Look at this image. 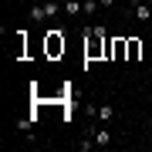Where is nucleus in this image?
<instances>
[{
    "label": "nucleus",
    "mask_w": 152,
    "mask_h": 152,
    "mask_svg": "<svg viewBox=\"0 0 152 152\" xmlns=\"http://www.w3.org/2000/svg\"><path fill=\"white\" fill-rule=\"evenodd\" d=\"M58 14H64V7H61L58 0H44V4L31 7V20H51V17H58Z\"/></svg>",
    "instance_id": "1"
},
{
    "label": "nucleus",
    "mask_w": 152,
    "mask_h": 152,
    "mask_svg": "<svg viewBox=\"0 0 152 152\" xmlns=\"http://www.w3.org/2000/svg\"><path fill=\"white\" fill-rule=\"evenodd\" d=\"M85 54L88 58H98V51H102V37H105V27H88L85 31Z\"/></svg>",
    "instance_id": "2"
},
{
    "label": "nucleus",
    "mask_w": 152,
    "mask_h": 152,
    "mask_svg": "<svg viewBox=\"0 0 152 152\" xmlns=\"http://www.w3.org/2000/svg\"><path fill=\"white\" fill-rule=\"evenodd\" d=\"M64 51V31H51L48 34V54H58Z\"/></svg>",
    "instance_id": "3"
},
{
    "label": "nucleus",
    "mask_w": 152,
    "mask_h": 152,
    "mask_svg": "<svg viewBox=\"0 0 152 152\" xmlns=\"http://www.w3.org/2000/svg\"><path fill=\"white\" fill-rule=\"evenodd\" d=\"M68 17H85V0H61Z\"/></svg>",
    "instance_id": "4"
},
{
    "label": "nucleus",
    "mask_w": 152,
    "mask_h": 152,
    "mask_svg": "<svg viewBox=\"0 0 152 152\" xmlns=\"http://www.w3.org/2000/svg\"><path fill=\"white\" fill-rule=\"evenodd\" d=\"M95 118H98V125H108L115 118V108H112V105H98V108H95Z\"/></svg>",
    "instance_id": "5"
},
{
    "label": "nucleus",
    "mask_w": 152,
    "mask_h": 152,
    "mask_svg": "<svg viewBox=\"0 0 152 152\" xmlns=\"http://www.w3.org/2000/svg\"><path fill=\"white\" fill-rule=\"evenodd\" d=\"M125 54H129V41H125V37H118V41H112V58H115V61H122Z\"/></svg>",
    "instance_id": "6"
},
{
    "label": "nucleus",
    "mask_w": 152,
    "mask_h": 152,
    "mask_svg": "<svg viewBox=\"0 0 152 152\" xmlns=\"http://www.w3.org/2000/svg\"><path fill=\"white\" fill-rule=\"evenodd\" d=\"M91 139H95V145H108V142H112V132H108V125H102V129H98Z\"/></svg>",
    "instance_id": "7"
},
{
    "label": "nucleus",
    "mask_w": 152,
    "mask_h": 152,
    "mask_svg": "<svg viewBox=\"0 0 152 152\" xmlns=\"http://www.w3.org/2000/svg\"><path fill=\"white\" fill-rule=\"evenodd\" d=\"M149 17H152V7H149V4H142V0H139V4H135V20H142V24H145Z\"/></svg>",
    "instance_id": "8"
},
{
    "label": "nucleus",
    "mask_w": 152,
    "mask_h": 152,
    "mask_svg": "<svg viewBox=\"0 0 152 152\" xmlns=\"http://www.w3.org/2000/svg\"><path fill=\"white\" fill-rule=\"evenodd\" d=\"M139 51H142V44L132 37V41H129V61H139Z\"/></svg>",
    "instance_id": "9"
},
{
    "label": "nucleus",
    "mask_w": 152,
    "mask_h": 152,
    "mask_svg": "<svg viewBox=\"0 0 152 152\" xmlns=\"http://www.w3.org/2000/svg\"><path fill=\"white\" fill-rule=\"evenodd\" d=\"M98 4H102V7H115V0H98Z\"/></svg>",
    "instance_id": "10"
},
{
    "label": "nucleus",
    "mask_w": 152,
    "mask_h": 152,
    "mask_svg": "<svg viewBox=\"0 0 152 152\" xmlns=\"http://www.w3.org/2000/svg\"><path fill=\"white\" fill-rule=\"evenodd\" d=\"M142 4H149V7H152V0H142Z\"/></svg>",
    "instance_id": "11"
}]
</instances>
